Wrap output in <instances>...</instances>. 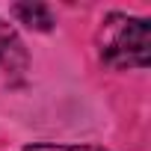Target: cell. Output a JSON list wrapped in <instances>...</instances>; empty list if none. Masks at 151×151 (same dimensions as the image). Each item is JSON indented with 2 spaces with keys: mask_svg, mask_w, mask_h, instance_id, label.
<instances>
[{
  "mask_svg": "<svg viewBox=\"0 0 151 151\" xmlns=\"http://www.w3.org/2000/svg\"><path fill=\"white\" fill-rule=\"evenodd\" d=\"M104 62L113 68H145L151 50V27L145 18L110 15L98 33Z\"/></svg>",
  "mask_w": 151,
  "mask_h": 151,
  "instance_id": "1",
  "label": "cell"
},
{
  "mask_svg": "<svg viewBox=\"0 0 151 151\" xmlns=\"http://www.w3.org/2000/svg\"><path fill=\"white\" fill-rule=\"evenodd\" d=\"M24 68H27V50L21 39L6 21H0V74L9 77V74H21Z\"/></svg>",
  "mask_w": 151,
  "mask_h": 151,
  "instance_id": "2",
  "label": "cell"
},
{
  "mask_svg": "<svg viewBox=\"0 0 151 151\" xmlns=\"http://www.w3.org/2000/svg\"><path fill=\"white\" fill-rule=\"evenodd\" d=\"M12 15L21 24L36 27V30H50L53 27V18H50L47 6H42V3H18V6H12Z\"/></svg>",
  "mask_w": 151,
  "mask_h": 151,
  "instance_id": "3",
  "label": "cell"
},
{
  "mask_svg": "<svg viewBox=\"0 0 151 151\" xmlns=\"http://www.w3.org/2000/svg\"><path fill=\"white\" fill-rule=\"evenodd\" d=\"M27 151H101V148H89V145H80V148H68V145H33Z\"/></svg>",
  "mask_w": 151,
  "mask_h": 151,
  "instance_id": "4",
  "label": "cell"
}]
</instances>
